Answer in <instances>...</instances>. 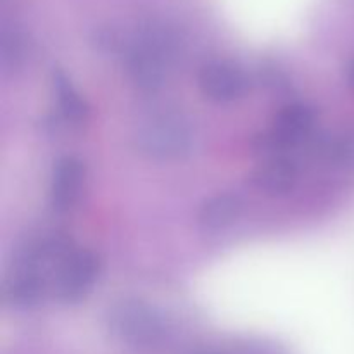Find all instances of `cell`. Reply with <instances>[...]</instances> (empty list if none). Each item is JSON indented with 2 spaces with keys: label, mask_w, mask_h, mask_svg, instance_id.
<instances>
[{
  "label": "cell",
  "mask_w": 354,
  "mask_h": 354,
  "mask_svg": "<svg viewBox=\"0 0 354 354\" xmlns=\"http://www.w3.org/2000/svg\"><path fill=\"white\" fill-rule=\"evenodd\" d=\"M348 80H349V83L354 86V61L349 64V68H348Z\"/></svg>",
  "instance_id": "obj_13"
},
{
  "label": "cell",
  "mask_w": 354,
  "mask_h": 354,
  "mask_svg": "<svg viewBox=\"0 0 354 354\" xmlns=\"http://www.w3.org/2000/svg\"><path fill=\"white\" fill-rule=\"evenodd\" d=\"M175 33L165 24L149 23L127 50V69L142 92L154 93L165 86L176 57Z\"/></svg>",
  "instance_id": "obj_1"
},
{
  "label": "cell",
  "mask_w": 354,
  "mask_h": 354,
  "mask_svg": "<svg viewBox=\"0 0 354 354\" xmlns=\"http://www.w3.org/2000/svg\"><path fill=\"white\" fill-rule=\"evenodd\" d=\"M0 55H2V64L7 69H12L21 64L24 57V44L19 33H16V31H3L2 44H0Z\"/></svg>",
  "instance_id": "obj_12"
},
{
  "label": "cell",
  "mask_w": 354,
  "mask_h": 354,
  "mask_svg": "<svg viewBox=\"0 0 354 354\" xmlns=\"http://www.w3.org/2000/svg\"><path fill=\"white\" fill-rule=\"evenodd\" d=\"M199 88L207 100L228 104L239 100L248 90V76L232 61H213L199 75Z\"/></svg>",
  "instance_id": "obj_5"
},
{
  "label": "cell",
  "mask_w": 354,
  "mask_h": 354,
  "mask_svg": "<svg viewBox=\"0 0 354 354\" xmlns=\"http://www.w3.org/2000/svg\"><path fill=\"white\" fill-rule=\"evenodd\" d=\"M52 92H54L55 106L62 120L69 124H82L86 120L88 107L82 99L71 80L62 71H54L52 75Z\"/></svg>",
  "instance_id": "obj_10"
},
{
  "label": "cell",
  "mask_w": 354,
  "mask_h": 354,
  "mask_svg": "<svg viewBox=\"0 0 354 354\" xmlns=\"http://www.w3.org/2000/svg\"><path fill=\"white\" fill-rule=\"evenodd\" d=\"M242 213V201L234 194H218L203 204L199 223L203 230L216 234L235 223Z\"/></svg>",
  "instance_id": "obj_9"
},
{
  "label": "cell",
  "mask_w": 354,
  "mask_h": 354,
  "mask_svg": "<svg viewBox=\"0 0 354 354\" xmlns=\"http://www.w3.org/2000/svg\"><path fill=\"white\" fill-rule=\"evenodd\" d=\"M106 324L111 335L135 349H152L166 337L161 315L140 299H121L107 310Z\"/></svg>",
  "instance_id": "obj_2"
},
{
  "label": "cell",
  "mask_w": 354,
  "mask_h": 354,
  "mask_svg": "<svg viewBox=\"0 0 354 354\" xmlns=\"http://www.w3.org/2000/svg\"><path fill=\"white\" fill-rule=\"evenodd\" d=\"M135 144L147 158L173 161L192 152L194 131L182 114L158 113L138 124Z\"/></svg>",
  "instance_id": "obj_3"
},
{
  "label": "cell",
  "mask_w": 354,
  "mask_h": 354,
  "mask_svg": "<svg viewBox=\"0 0 354 354\" xmlns=\"http://www.w3.org/2000/svg\"><path fill=\"white\" fill-rule=\"evenodd\" d=\"M83 178H85V168L75 156H64L55 161L50 175L48 199L50 206L57 213H66L71 209L80 196Z\"/></svg>",
  "instance_id": "obj_7"
},
{
  "label": "cell",
  "mask_w": 354,
  "mask_h": 354,
  "mask_svg": "<svg viewBox=\"0 0 354 354\" xmlns=\"http://www.w3.org/2000/svg\"><path fill=\"white\" fill-rule=\"evenodd\" d=\"M190 354H218V353H213V351H194Z\"/></svg>",
  "instance_id": "obj_14"
},
{
  "label": "cell",
  "mask_w": 354,
  "mask_h": 354,
  "mask_svg": "<svg viewBox=\"0 0 354 354\" xmlns=\"http://www.w3.org/2000/svg\"><path fill=\"white\" fill-rule=\"evenodd\" d=\"M297 178L299 169L292 158H270L251 173L249 180L259 192L283 196L296 187Z\"/></svg>",
  "instance_id": "obj_8"
},
{
  "label": "cell",
  "mask_w": 354,
  "mask_h": 354,
  "mask_svg": "<svg viewBox=\"0 0 354 354\" xmlns=\"http://www.w3.org/2000/svg\"><path fill=\"white\" fill-rule=\"evenodd\" d=\"M50 286V279L37 270L12 266L3 282L2 296L14 310H30L41 301Z\"/></svg>",
  "instance_id": "obj_6"
},
{
  "label": "cell",
  "mask_w": 354,
  "mask_h": 354,
  "mask_svg": "<svg viewBox=\"0 0 354 354\" xmlns=\"http://www.w3.org/2000/svg\"><path fill=\"white\" fill-rule=\"evenodd\" d=\"M100 261L88 249H71L54 270L50 290L61 304H78L92 292Z\"/></svg>",
  "instance_id": "obj_4"
},
{
  "label": "cell",
  "mask_w": 354,
  "mask_h": 354,
  "mask_svg": "<svg viewBox=\"0 0 354 354\" xmlns=\"http://www.w3.org/2000/svg\"><path fill=\"white\" fill-rule=\"evenodd\" d=\"M322 152L335 165L354 168V135L325 142L322 145Z\"/></svg>",
  "instance_id": "obj_11"
}]
</instances>
